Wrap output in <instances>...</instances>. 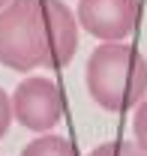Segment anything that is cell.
Masks as SVG:
<instances>
[{
	"mask_svg": "<svg viewBox=\"0 0 147 156\" xmlns=\"http://www.w3.org/2000/svg\"><path fill=\"white\" fill-rule=\"evenodd\" d=\"M78 18L63 0H9L0 9V63L6 69H63L78 51Z\"/></svg>",
	"mask_w": 147,
	"mask_h": 156,
	"instance_id": "cell-1",
	"label": "cell"
},
{
	"mask_svg": "<svg viewBox=\"0 0 147 156\" xmlns=\"http://www.w3.org/2000/svg\"><path fill=\"white\" fill-rule=\"evenodd\" d=\"M90 99L111 114L132 111L147 96V60L123 42H102L84 66Z\"/></svg>",
	"mask_w": 147,
	"mask_h": 156,
	"instance_id": "cell-2",
	"label": "cell"
},
{
	"mask_svg": "<svg viewBox=\"0 0 147 156\" xmlns=\"http://www.w3.org/2000/svg\"><path fill=\"white\" fill-rule=\"evenodd\" d=\"M12 117L30 132H51L63 120V93L51 78L30 75L12 90Z\"/></svg>",
	"mask_w": 147,
	"mask_h": 156,
	"instance_id": "cell-3",
	"label": "cell"
},
{
	"mask_svg": "<svg viewBox=\"0 0 147 156\" xmlns=\"http://www.w3.org/2000/svg\"><path fill=\"white\" fill-rule=\"evenodd\" d=\"M78 27L102 42H120L135 30L138 0H78Z\"/></svg>",
	"mask_w": 147,
	"mask_h": 156,
	"instance_id": "cell-4",
	"label": "cell"
},
{
	"mask_svg": "<svg viewBox=\"0 0 147 156\" xmlns=\"http://www.w3.org/2000/svg\"><path fill=\"white\" fill-rule=\"evenodd\" d=\"M21 156H78L72 147V141L63 135H54V132H42L36 141H30Z\"/></svg>",
	"mask_w": 147,
	"mask_h": 156,
	"instance_id": "cell-5",
	"label": "cell"
},
{
	"mask_svg": "<svg viewBox=\"0 0 147 156\" xmlns=\"http://www.w3.org/2000/svg\"><path fill=\"white\" fill-rule=\"evenodd\" d=\"M87 156H147L135 141H105L99 147H93Z\"/></svg>",
	"mask_w": 147,
	"mask_h": 156,
	"instance_id": "cell-6",
	"label": "cell"
},
{
	"mask_svg": "<svg viewBox=\"0 0 147 156\" xmlns=\"http://www.w3.org/2000/svg\"><path fill=\"white\" fill-rule=\"evenodd\" d=\"M132 135H135V144L147 153V96L132 108Z\"/></svg>",
	"mask_w": 147,
	"mask_h": 156,
	"instance_id": "cell-7",
	"label": "cell"
},
{
	"mask_svg": "<svg viewBox=\"0 0 147 156\" xmlns=\"http://www.w3.org/2000/svg\"><path fill=\"white\" fill-rule=\"evenodd\" d=\"M9 123H12V102L6 96V90L0 87V138L9 132Z\"/></svg>",
	"mask_w": 147,
	"mask_h": 156,
	"instance_id": "cell-8",
	"label": "cell"
},
{
	"mask_svg": "<svg viewBox=\"0 0 147 156\" xmlns=\"http://www.w3.org/2000/svg\"><path fill=\"white\" fill-rule=\"evenodd\" d=\"M6 3H9V0H0V9H3V6H6Z\"/></svg>",
	"mask_w": 147,
	"mask_h": 156,
	"instance_id": "cell-9",
	"label": "cell"
}]
</instances>
